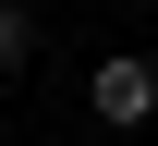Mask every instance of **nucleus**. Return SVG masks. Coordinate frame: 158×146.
Here are the masks:
<instances>
[{
	"label": "nucleus",
	"instance_id": "obj_1",
	"mask_svg": "<svg viewBox=\"0 0 158 146\" xmlns=\"http://www.w3.org/2000/svg\"><path fill=\"white\" fill-rule=\"evenodd\" d=\"M85 98H98V122H146V110H158V61H134V49H110V61L85 73Z\"/></svg>",
	"mask_w": 158,
	"mask_h": 146
},
{
	"label": "nucleus",
	"instance_id": "obj_2",
	"mask_svg": "<svg viewBox=\"0 0 158 146\" xmlns=\"http://www.w3.org/2000/svg\"><path fill=\"white\" fill-rule=\"evenodd\" d=\"M24 61H37V24H24L12 0H0V73H24Z\"/></svg>",
	"mask_w": 158,
	"mask_h": 146
}]
</instances>
